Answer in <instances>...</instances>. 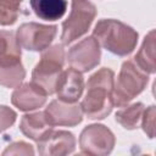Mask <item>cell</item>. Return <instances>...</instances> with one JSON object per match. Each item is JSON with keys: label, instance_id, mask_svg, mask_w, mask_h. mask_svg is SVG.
Instances as JSON below:
<instances>
[{"label": "cell", "instance_id": "6da1fadb", "mask_svg": "<svg viewBox=\"0 0 156 156\" xmlns=\"http://www.w3.org/2000/svg\"><path fill=\"white\" fill-rule=\"evenodd\" d=\"M113 83L115 72L107 67L100 68L89 77L85 96L79 105L82 112L89 119H104L111 113Z\"/></svg>", "mask_w": 156, "mask_h": 156}, {"label": "cell", "instance_id": "7a4b0ae2", "mask_svg": "<svg viewBox=\"0 0 156 156\" xmlns=\"http://www.w3.org/2000/svg\"><path fill=\"white\" fill-rule=\"evenodd\" d=\"M93 37L104 49L117 56H127L132 54L138 43L136 30L130 26L112 18L100 20L94 27Z\"/></svg>", "mask_w": 156, "mask_h": 156}, {"label": "cell", "instance_id": "3957f363", "mask_svg": "<svg viewBox=\"0 0 156 156\" xmlns=\"http://www.w3.org/2000/svg\"><path fill=\"white\" fill-rule=\"evenodd\" d=\"M65 56L62 45L49 46L43 50L40 61L32 72V83L38 85L46 95H51L56 90L58 78L63 71Z\"/></svg>", "mask_w": 156, "mask_h": 156}, {"label": "cell", "instance_id": "277c9868", "mask_svg": "<svg viewBox=\"0 0 156 156\" xmlns=\"http://www.w3.org/2000/svg\"><path fill=\"white\" fill-rule=\"evenodd\" d=\"M149 76L140 69L134 61L128 60L122 63L116 83H113L112 100L113 105L122 107L128 105L147 85Z\"/></svg>", "mask_w": 156, "mask_h": 156}, {"label": "cell", "instance_id": "5b68a950", "mask_svg": "<svg viewBox=\"0 0 156 156\" xmlns=\"http://www.w3.org/2000/svg\"><path fill=\"white\" fill-rule=\"evenodd\" d=\"M98 10L89 0H72V9L68 18L62 23V44L68 45L84 35L95 20Z\"/></svg>", "mask_w": 156, "mask_h": 156}, {"label": "cell", "instance_id": "8992f818", "mask_svg": "<svg viewBox=\"0 0 156 156\" xmlns=\"http://www.w3.org/2000/svg\"><path fill=\"white\" fill-rule=\"evenodd\" d=\"M116 138L113 133L104 124L87 126L79 136V146L82 154L90 156L108 155L115 146Z\"/></svg>", "mask_w": 156, "mask_h": 156}, {"label": "cell", "instance_id": "52a82bcc", "mask_svg": "<svg viewBox=\"0 0 156 156\" xmlns=\"http://www.w3.org/2000/svg\"><path fill=\"white\" fill-rule=\"evenodd\" d=\"M57 33L56 26H46L37 22L23 23L16 32L21 48L30 51H43L50 46Z\"/></svg>", "mask_w": 156, "mask_h": 156}, {"label": "cell", "instance_id": "ba28073f", "mask_svg": "<svg viewBox=\"0 0 156 156\" xmlns=\"http://www.w3.org/2000/svg\"><path fill=\"white\" fill-rule=\"evenodd\" d=\"M101 57V49L98 40L90 35L72 46L67 54L68 63L72 68L85 73L95 68Z\"/></svg>", "mask_w": 156, "mask_h": 156}, {"label": "cell", "instance_id": "9c48e42d", "mask_svg": "<svg viewBox=\"0 0 156 156\" xmlns=\"http://www.w3.org/2000/svg\"><path fill=\"white\" fill-rule=\"evenodd\" d=\"M38 143V152L43 156H63L76 149V138L67 130H50Z\"/></svg>", "mask_w": 156, "mask_h": 156}, {"label": "cell", "instance_id": "30bf717a", "mask_svg": "<svg viewBox=\"0 0 156 156\" xmlns=\"http://www.w3.org/2000/svg\"><path fill=\"white\" fill-rule=\"evenodd\" d=\"M49 123L63 127H74L83 119V112L80 106L76 104H67L61 100H52L44 111Z\"/></svg>", "mask_w": 156, "mask_h": 156}, {"label": "cell", "instance_id": "8fae6325", "mask_svg": "<svg viewBox=\"0 0 156 156\" xmlns=\"http://www.w3.org/2000/svg\"><path fill=\"white\" fill-rule=\"evenodd\" d=\"M84 90V78L82 73L74 68H68L62 71L55 93L58 100L67 104H76Z\"/></svg>", "mask_w": 156, "mask_h": 156}, {"label": "cell", "instance_id": "7c38bea8", "mask_svg": "<svg viewBox=\"0 0 156 156\" xmlns=\"http://www.w3.org/2000/svg\"><path fill=\"white\" fill-rule=\"evenodd\" d=\"M46 94L34 83H24L18 85L12 95L11 102L21 111H32L41 107L46 102Z\"/></svg>", "mask_w": 156, "mask_h": 156}, {"label": "cell", "instance_id": "4fadbf2b", "mask_svg": "<svg viewBox=\"0 0 156 156\" xmlns=\"http://www.w3.org/2000/svg\"><path fill=\"white\" fill-rule=\"evenodd\" d=\"M52 126L49 123L44 112H33L27 113L22 117L20 122L21 132L29 139L34 141H39L43 136H45L50 130H52Z\"/></svg>", "mask_w": 156, "mask_h": 156}, {"label": "cell", "instance_id": "5bb4252c", "mask_svg": "<svg viewBox=\"0 0 156 156\" xmlns=\"http://www.w3.org/2000/svg\"><path fill=\"white\" fill-rule=\"evenodd\" d=\"M21 62V45L16 34L9 30H0V66Z\"/></svg>", "mask_w": 156, "mask_h": 156}, {"label": "cell", "instance_id": "9a60e30c", "mask_svg": "<svg viewBox=\"0 0 156 156\" xmlns=\"http://www.w3.org/2000/svg\"><path fill=\"white\" fill-rule=\"evenodd\" d=\"M30 6L37 17L44 21H57L60 20L66 10V0H30Z\"/></svg>", "mask_w": 156, "mask_h": 156}, {"label": "cell", "instance_id": "2e32d148", "mask_svg": "<svg viewBox=\"0 0 156 156\" xmlns=\"http://www.w3.org/2000/svg\"><path fill=\"white\" fill-rule=\"evenodd\" d=\"M134 63L145 73H155V30L145 37L139 51L134 56Z\"/></svg>", "mask_w": 156, "mask_h": 156}, {"label": "cell", "instance_id": "e0dca14e", "mask_svg": "<svg viewBox=\"0 0 156 156\" xmlns=\"http://www.w3.org/2000/svg\"><path fill=\"white\" fill-rule=\"evenodd\" d=\"M145 107L141 102H135L128 105L127 107L117 111L116 113V122L119 123L126 129H135L139 126V122L143 117Z\"/></svg>", "mask_w": 156, "mask_h": 156}, {"label": "cell", "instance_id": "ac0fdd59", "mask_svg": "<svg viewBox=\"0 0 156 156\" xmlns=\"http://www.w3.org/2000/svg\"><path fill=\"white\" fill-rule=\"evenodd\" d=\"M26 77V71L21 62L0 66V84L6 88H17Z\"/></svg>", "mask_w": 156, "mask_h": 156}, {"label": "cell", "instance_id": "d6986e66", "mask_svg": "<svg viewBox=\"0 0 156 156\" xmlns=\"http://www.w3.org/2000/svg\"><path fill=\"white\" fill-rule=\"evenodd\" d=\"M22 0H0V24L11 26L20 16Z\"/></svg>", "mask_w": 156, "mask_h": 156}, {"label": "cell", "instance_id": "ffe728a7", "mask_svg": "<svg viewBox=\"0 0 156 156\" xmlns=\"http://www.w3.org/2000/svg\"><path fill=\"white\" fill-rule=\"evenodd\" d=\"M143 130L146 133V135L149 138H154L155 136V106H150L146 108V111L144 110L143 112Z\"/></svg>", "mask_w": 156, "mask_h": 156}, {"label": "cell", "instance_id": "44dd1931", "mask_svg": "<svg viewBox=\"0 0 156 156\" xmlns=\"http://www.w3.org/2000/svg\"><path fill=\"white\" fill-rule=\"evenodd\" d=\"M16 112L4 105H0V133L10 128L16 121Z\"/></svg>", "mask_w": 156, "mask_h": 156}, {"label": "cell", "instance_id": "7402d4cb", "mask_svg": "<svg viewBox=\"0 0 156 156\" xmlns=\"http://www.w3.org/2000/svg\"><path fill=\"white\" fill-rule=\"evenodd\" d=\"M2 154L4 155H33L34 150L30 144H27L24 141H17L9 145Z\"/></svg>", "mask_w": 156, "mask_h": 156}]
</instances>
